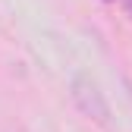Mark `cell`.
<instances>
[{
  "instance_id": "6da1fadb",
  "label": "cell",
  "mask_w": 132,
  "mask_h": 132,
  "mask_svg": "<svg viewBox=\"0 0 132 132\" xmlns=\"http://www.w3.org/2000/svg\"><path fill=\"white\" fill-rule=\"evenodd\" d=\"M72 97H76V104H79L82 113L94 117L97 123H107L110 107H107V101H104V94H101V88H97L94 79H88V76H76V79H72Z\"/></svg>"
},
{
  "instance_id": "7a4b0ae2",
  "label": "cell",
  "mask_w": 132,
  "mask_h": 132,
  "mask_svg": "<svg viewBox=\"0 0 132 132\" xmlns=\"http://www.w3.org/2000/svg\"><path fill=\"white\" fill-rule=\"evenodd\" d=\"M120 3L126 6V13H129V19H132V0H120Z\"/></svg>"
},
{
  "instance_id": "3957f363",
  "label": "cell",
  "mask_w": 132,
  "mask_h": 132,
  "mask_svg": "<svg viewBox=\"0 0 132 132\" xmlns=\"http://www.w3.org/2000/svg\"><path fill=\"white\" fill-rule=\"evenodd\" d=\"M107 3H113V0H107Z\"/></svg>"
}]
</instances>
